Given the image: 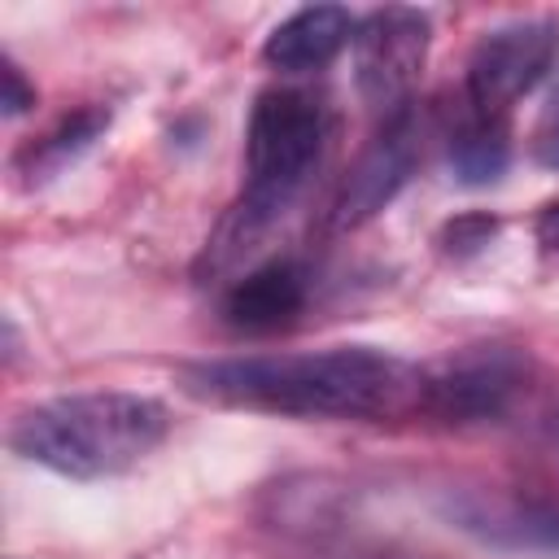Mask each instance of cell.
<instances>
[{
	"label": "cell",
	"instance_id": "5",
	"mask_svg": "<svg viewBox=\"0 0 559 559\" xmlns=\"http://www.w3.org/2000/svg\"><path fill=\"white\" fill-rule=\"evenodd\" d=\"M428 57V17L419 9H376L354 26L358 87L371 105H402Z\"/></svg>",
	"mask_w": 559,
	"mask_h": 559
},
{
	"label": "cell",
	"instance_id": "2",
	"mask_svg": "<svg viewBox=\"0 0 559 559\" xmlns=\"http://www.w3.org/2000/svg\"><path fill=\"white\" fill-rule=\"evenodd\" d=\"M170 428L157 397L144 393H70L13 419L9 445L74 480H100L148 459Z\"/></svg>",
	"mask_w": 559,
	"mask_h": 559
},
{
	"label": "cell",
	"instance_id": "12",
	"mask_svg": "<svg viewBox=\"0 0 559 559\" xmlns=\"http://www.w3.org/2000/svg\"><path fill=\"white\" fill-rule=\"evenodd\" d=\"M493 236H498V218L476 210V214H459V218H450V223L441 227V249H445L450 258H472V253H480Z\"/></svg>",
	"mask_w": 559,
	"mask_h": 559
},
{
	"label": "cell",
	"instance_id": "8",
	"mask_svg": "<svg viewBox=\"0 0 559 559\" xmlns=\"http://www.w3.org/2000/svg\"><path fill=\"white\" fill-rule=\"evenodd\" d=\"M349 39H354V17L341 4H306L266 35L262 57L275 70L310 74L323 70Z\"/></svg>",
	"mask_w": 559,
	"mask_h": 559
},
{
	"label": "cell",
	"instance_id": "9",
	"mask_svg": "<svg viewBox=\"0 0 559 559\" xmlns=\"http://www.w3.org/2000/svg\"><path fill=\"white\" fill-rule=\"evenodd\" d=\"M301 306H306V271L288 258L249 271L223 297V314L236 332H275L293 323Z\"/></svg>",
	"mask_w": 559,
	"mask_h": 559
},
{
	"label": "cell",
	"instance_id": "1",
	"mask_svg": "<svg viewBox=\"0 0 559 559\" xmlns=\"http://www.w3.org/2000/svg\"><path fill=\"white\" fill-rule=\"evenodd\" d=\"M188 380L205 397L262 406L280 415L384 419V415H406L415 406L424 411V371L371 345L205 362L188 371Z\"/></svg>",
	"mask_w": 559,
	"mask_h": 559
},
{
	"label": "cell",
	"instance_id": "15",
	"mask_svg": "<svg viewBox=\"0 0 559 559\" xmlns=\"http://www.w3.org/2000/svg\"><path fill=\"white\" fill-rule=\"evenodd\" d=\"M537 240L559 249V201H550L542 214H537Z\"/></svg>",
	"mask_w": 559,
	"mask_h": 559
},
{
	"label": "cell",
	"instance_id": "11",
	"mask_svg": "<svg viewBox=\"0 0 559 559\" xmlns=\"http://www.w3.org/2000/svg\"><path fill=\"white\" fill-rule=\"evenodd\" d=\"M109 122V114L105 109H83V114H70L52 135H44L39 140V148H31V162L39 157V162H48V166H61L66 157H74V153H83L96 135H100V127Z\"/></svg>",
	"mask_w": 559,
	"mask_h": 559
},
{
	"label": "cell",
	"instance_id": "3",
	"mask_svg": "<svg viewBox=\"0 0 559 559\" xmlns=\"http://www.w3.org/2000/svg\"><path fill=\"white\" fill-rule=\"evenodd\" d=\"M319 148H323V105L314 96L297 87H271L258 96L245 144L249 188L205 253L214 258V266L231 262L240 249H253V240L293 205V197L301 192L306 175L319 162Z\"/></svg>",
	"mask_w": 559,
	"mask_h": 559
},
{
	"label": "cell",
	"instance_id": "7",
	"mask_svg": "<svg viewBox=\"0 0 559 559\" xmlns=\"http://www.w3.org/2000/svg\"><path fill=\"white\" fill-rule=\"evenodd\" d=\"M419 162V127L411 109H397L384 131L362 148V157L349 166L336 205H332V223L336 227H362L367 218H376L411 179Z\"/></svg>",
	"mask_w": 559,
	"mask_h": 559
},
{
	"label": "cell",
	"instance_id": "4",
	"mask_svg": "<svg viewBox=\"0 0 559 559\" xmlns=\"http://www.w3.org/2000/svg\"><path fill=\"white\" fill-rule=\"evenodd\" d=\"M559 26L550 17H528L489 31L467 61V96L480 122H498L555 61Z\"/></svg>",
	"mask_w": 559,
	"mask_h": 559
},
{
	"label": "cell",
	"instance_id": "6",
	"mask_svg": "<svg viewBox=\"0 0 559 559\" xmlns=\"http://www.w3.org/2000/svg\"><path fill=\"white\" fill-rule=\"evenodd\" d=\"M524 376H528V362L515 349H498V345L467 349V354L441 362L432 376H424V411H432L450 424L493 419L520 393Z\"/></svg>",
	"mask_w": 559,
	"mask_h": 559
},
{
	"label": "cell",
	"instance_id": "10",
	"mask_svg": "<svg viewBox=\"0 0 559 559\" xmlns=\"http://www.w3.org/2000/svg\"><path fill=\"white\" fill-rule=\"evenodd\" d=\"M454 170L463 183H489L507 166V140L498 122H476L454 140Z\"/></svg>",
	"mask_w": 559,
	"mask_h": 559
},
{
	"label": "cell",
	"instance_id": "14",
	"mask_svg": "<svg viewBox=\"0 0 559 559\" xmlns=\"http://www.w3.org/2000/svg\"><path fill=\"white\" fill-rule=\"evenodd\" d=\"M0 83H4V92H0L4 114H22V109H31V105H35V87L22 79V70H17L9 57L0 61Z\"/></svg>",
	"mask_w": 559,
	"mask_h": 559
},
{
	"label": "cell",
	"instance_id": "13",
	"mask_svg": "<svg viewBox=\"0 0 559 559\" xmlns=\"http://www.w3.org/2000/svg\"><path fill=\"white\" fill-rule=\"evenodd\" d=\"M533 157L550 170H559V92L546 100L537 127H533Z\"/></svg>",
	"mask_w": 559,
	"mask_h": 559
}]
</instances>
